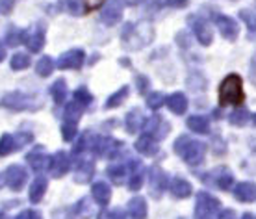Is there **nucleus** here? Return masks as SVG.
Instances as JSON below:
<instances>
[{"label": "nucleus", "instance_id": "nucleus-1", "mask_svg": "<svg viewBox=\"0 0 256 219\" xmlns=\"http://www.w3.org/2000/svg\"><path fill=\"white\" fill-rule=\"evenodd\" d=\"M154 39V28L147 20H140V22H126L122 26L121 41L122 46L126 50H141L143 46L152 43Z\"/></svg>", "mask_w": 256, "mask_h": 219}, {"label": "nucleus", "instance_id": "nucleus-2", "mask_svg": "<svg viewBox=\"0 0 256 219\" xmlns=\"http://www.w3.org/2000/svg\"><path fill=\"white\" fill-rule=\"evenodd\" d=\"M0 108L12 110V112H38L43 108V98L39 93L12 91L0 98Z\"/></svg>", "mask_w": 256, "mask_h": 219}, {"label": "nucleus", "instance_id": "nucleus-3", "mask_svg": "<svg viewBox=\"0 0 256 219\" xmlns=\"http://www.w3.org/2000/svg\"><path fill=\"white\" fill-rule=\"evenodd\" d=\"M218 98H219V106H242L245 102L242 76L236 74V72L226 74L223 78V82L219 84Z\"/></svg>", "mask_w": 256, "mask_h": 219}, {"label": "nucleus", "instance_id": "nucleus-4", "mask_svg": "<svg viewBox=\"0 0 256 219\" xmlns=\"http://www.w3.org/2000/svg\"><path fill=\"white\" fill-rule=\"evenodd\" d=\"M174 152L184 160V164L197 168L206 158V145L198 140H193L190 136H180L173 145Z\"/></svg>", "mask_w": 256, "mask_h": 219}, {"label": "nucleus", "instance_id": "nucleus-5", "mask_svg": "<svg viewBox=\"0 0 256 219\" xmlns=\"http://www.w3.org/2000/svg\"><path fill=\"white\" fill-rule=\"evenodd\" d=\"M219 210H221V200L218 197H214L208 192H198L195 199V218H214L219 214Z\"/></svg>", "mask_w": 256, "mask_h": 219}, {"label": "nucleus", "instance_id": "nucleus-6", "mask_svg": "<svg viewBox=\"0 0 256 219\" xmlns=\"http://www.w3.org/2000/svg\"><path fill=\"white\" fill-rule=\"evenodd\" d=\"M32 134L28 132H19V134H4L0 138V158L4 156H10L12 152H17L22 147L30 145L32 143Z\"/></svg>", "mask_w": 256, "mask_h": 219}, {"label": "nucleus", "instance_id": "nucleus-7", "mask_svg": "<svg viewBox=\"0 0 256 219\" xmlns=\"http://www.w3.org/2000/svg\"><path fill=\"white\" fill-rule=\"evenodd\" d=\"M141 128H143V134L150 136L152 140L164 142L167 138V134L171 132V124H169L162 116H152V117H148V119H145Z\"/></svg>", "mask_w": 256, "mask_h": 219}, {"label": "nucleus", "instance_id": "nucleus-8", "mask_svg": "<svg viewBox=\"0 0 256 219\" xmlns=\"http://www.w3.org/2000/svg\"><path fill=\"white\" fill-rule=\"evenodd\" d=\"M167 186H169V174L160 166H152L148 169V188H150V194L154 199H160Z\"/></svg>", "mask_w": 256, "mask_h": 219}, {"label": "nucleus", "instance_id": "nucleus-9", "mask_svg": "<svg viewBox=\"0 0 256 219\" xmlns=\"http://www.w3.org/2000/svg\"><path fill=\"white\" fill-rule=\"evenodd\" d=\"M212 20H214V24L218 26L219 34L226 41H236L238 36H240V26H238V22L232 17L224 15V13H214Z\"/></svg>", "mask_w": 256, "mask_h": 219}, {"label": "nucleus", "instance_id": "nucleus-10", "mask_svg": "<svg viewBox=\"0 0 256 219\" xmlns=\"http://www.w3.org/2000/svg\"><path fill=\"white\" fill-rule=\"evenodd\" d=\"M188 24L192 28V32L195 34L197 41L202 46H210L212 41H214V32H212L210 24L206 22L204 19H200L198 15H190L188 17Z\"/></svg>", "mask_w": 256, "mask_h": 219}, {"label": "nucleus", "instance_id": "nucleus-11", "mask_svg": "<svg viewBox=\"0 0 256 219\" xmlns=\"http://www.w3.org/2000/svg\"><path fill=\"white\" fill-rule=\"evenodd\" d=\"M84 64H86V52L82 48H70L60 56L56 67L62 71H78L82 69Z\"/></svg>", "mask_w": 256, "mask_h": 219}, {"label": "nucleus", "instance_id": "nucleus-12", "mask_svg": "<svg viewBox=\"0 0 256 219\" xmlns=\"http://www.w3.org/2000/svg\"><path fill=\"white\" fill-rule=\"evenodd\" d=\"M2 178H4V184H6L12 192H20L22 188H24L26 180H28V171H26L22 166H10V168L4 171L2 174Z\"/></svg>", "mask_w": 256, "mask_h": 219}, {"label": "nucleus", "instance_id": "nucleus-13", "mask_svg": "<svg viewBox=\"0 0 256 219\" xmlns=\"http://www.w3.org/2000/svg\"><path fill=\"white\" fill-rule=\"evenodd\" d=\"M200 180H206L208 184H212V186L219 188V190H230L232 184H234V173H232L230 169L226 168H218L214 169V171H210V173L202 174V178Z\"/></svg>", "mask_w": 256, "mask_h": 219}, {"label": "nucleus", "instance_id": "nucleus-14", "mask_svg": "<svg viewBox=\"0 0 256 219\" xmlns=\"http://www.w3.org/2000/svg\"><path fill=\"white\" fill-rule=\"evenodd\" d=\"M122 10H124L122 0H110L100 12V22L106 26H116L122 17Z\"/></svg>", "mask_w": 256, "mask_h": 219}, {"label": "nucleus", "instance_id": "nucleus-15", "mask_svg": "<svg viewBox=\"0 0 256 219\" xmlns=\"http://www.w3.org/2000/svg\"><path fill=\"white\" fill-rule=\"evenodd\" d=\"M70 169V158L65 150H58L56 154L50 156V164H48V171L54 178H60L67 174V171Z\"/></svg>", "mask_w": 256, "mask_h": 219}, {"label": "nucleus", "instance_id": "nucleus-16", "mask_svg": "<svg viewBox=\"0 0 256 219\" xmlns=\"http://www.w3.org/2000/svg\"><path fill=\"white\" fill-rule=\"evenodd\" d=\"M91 197H93V200L98 206L106 208L110 204V200H112V188H110V184H106L104 180L95 182L91 186Z\"/></svg>", "mask_w": 256, "mask_h": 219}, {"label": "nucleus", "instance_id": "nucleus-17", "mask_svg": "<svg viewBox=\"0 0 256 219\" xmlns=\"http://www.w3.org/2000/svg\"><path fill=\"white\" fill-rule=\"evenodd\" d=\"M46 188H48V180H46L43 174H39L34 178V182L30 184V190H28V200L32 202V204H38L43 200L46 194Z\"/></svg>", "mask_w": 256, "mask_h": 219}, {"label": "nucleus", "instance_id": "nucleus-18", "mask_svg": "<svg viewBox=\"0 0 256 219\" xmlns=\"http://www.w3.org/2000/svg\"><path fill=\"white\" fill-rule=\"evenodd\" d=\"M95 174V164L93 160H78L74 166V180L78 184H88Z\"/></svg>", "mask_w": 256, "mask_h": 219}, {"label": "nucleus", "instance_id": "nucleus-19", "mask_svg": "<svg viewBox=\"0 0 256 219\" xmlns=\"http://www.w3.org/2000/svg\"><path fill=\"white\" fill-rule=\"evenodd\" d=\"M232 195H234L240 202H245V204L254 202L256 200V184L254 182H240V184L234 188Z\"/></svg>", "mask_w": 256, "mask_h": 219}, {"label": "nucleus", "instance_id": "nucleus-20", "mask_svg": "<svg viewBox=\"0 0 256 219\" xmlns=\"http://www.w3.org/2000/svg\"><path fill=\"white\" fill-rule=\"evenodd\" d=\"M166 106L169 108V112L171 114H174V116H184L188 112V98L184 93H180V91H176V93H171L169 97L166 98Z\"/></svg>", "mask_w": 256, "mask_h": 219}, {"label": "nucleus", "instance_id": "nucleus-21", "mask_svg": "<svg viewBox=\"0 0 256 219\" xmlns=\"http://www.w3.org/2000/svg\"><path fill=\"white\" fill-rule=\"evenodd\" d=\"M45 39H46V30L45 26L39 22L38 26H36V30H34L30 36H28V39H26V46L30 48V52H41V48L45 46Z\"/></svg>", "mask_w": 256, "mask_h": 219}, {"label": "nucleus", "instance_id": "nucleus-22", "mask_svg": "<svg viewBox=\"0 0 256 219\" xmlns=\"http://www.w3.org/2000/svg\"><path fill=\"white\" fill-rule=\"evenodd\" d=\"M169 190H171V195H173L174 199H188L193 192V186L192 182H188L186 178L174 176L171 184H169Z\"/></svg>", "mask_w": 256, "mask_h": 219}, {"label": "nucleus", "instance_id": "nucleus-23", "mask_svg": "<svg viewBox=\"0 0 256 219\" xmlns=\"http://www.w3.org/2000/svg\"><path fill=\"white\" fill-rule=\"evenodd\" d=\"M145 119H147V117L143 116V112H141L140 108H132L126 114V117H124V128H126V132H130V134L140 132Z\"/></svg>", "mask_w": 256, "mask_h": 219}, {"label": "nucleus", "instance_id": "nucleus-24", "mask_svg": "<svg viewBox=\"0 0 256 219\" xmlns=\"http://www.w3.org/2000/svg\"><path fill=\"white\" fill-rule=\"evenodd\" d=\"M26 160L30 164V168L36 171V173H41V171H45L48 169V164H50V156H46L41 147H38L36 150H32L30 154L26 156Z\"/></svg>", "mask_w": 256, "mask_h": 219}, {"label": "nucleus", "instance_id": "nucleus-25", "mask_svg": "<svg viewBox=\"0 0 256 219\" xmlns=\"http://www.w3.org/2000/svg\"><path fill=\"white\" fill-rule=\"evenodd\" d=\"M134 148L140 152V154H143V156H147V158H150V156H156L158 154V142L156 140H152L150 136H147V134H143L136 142V145H134Z\"/></svg>", "mask_w": 256, "mask_h": 219}, {"label": "nucleus", "instance_id": "nucleus-26", "mask_svg": "<svg viewBox=\"0 0 256 219\" xmlns=\"http://www.w3.org/2000/svg\"><path fill=\"white\" fill-rule=\"evenodd\" d=\"M186 126L195 134H208L210 132V119L204 116H190L186 119Z\"/></svg>", "mask_w": 256, "mask_h": 219}, {"label": "nucleus", "instance_id": "nucleus-27", "mask_svg": "<svg viewBox=\"0 0 256 219\" xmlns=\"http://www.w3.org/2000/svg\"><path fill=\"white\" fill-rule=\"evenodd\" d=\"M128 216L136 219L147 218V200L143 197H132L128 200Z\"/></svg>", "mask_w": 256, "mask_h": 219}, {"label": "nucleus", "instance_id": "nucleus-28", "mask_svg": "<svg viewBox=\"0 0 256 219\" xmlns=\"http://www.w3.org/2000/svg\"><path fill=\"white\" fill-rule=\"evenodd\" d=\"M26 39H28V32L26 30L17 28V26H12L6 32L4 43H6V46H19V45H24Z\"/></svg>", "mask_w": 256, "mask_h": 219}, {"label": "nucleus", "instance_id": "nucleus-29", "mask_svg": "<svg viewBox=\"0 0 256 219\" xmlns=\"http://www.w3.org/2000/svg\"><path fill=\"white\" fill-rule=\"evenodd\" d=\"M84 106L76 100H72V102L65 104V110H64V122H72V124H76L78 119L82 117L84 114Z\"/></svg>", "mask_w": 256, "mask_h": 219}, {"label": "nucleus", "instance_id": "nucleus-30", "mask_svg": "<svg viewBox=\"0 0 256 219\" xmlns=\"http://www.w3.org/2000/svg\"><path fill=\"white\" fill-rule=\"evenodd\" d=\"M106 174H108L112 180L116 182L117 186L119 184H122L124 182V178H126V174H128V166H126V162L124 164H112V166H108V169H106Z\"/></svg>", "mask_w": 256, "mask_h": 219}, {"label": "nucleus", "instance_id": "nucleus-31", "mask_svg": "<svg viewBox=\"0 0 256 219\" xmlns=\"http://www.w3.org/2000/svg\"><path fill=\"white\" fill-rule=\"evenodd\" d=\"M128 93H130V88H128V86H121L116 93H112L108 97V100L104 104V110H114V108H117V106H121L128 98Z\"/></svg>", "mask_w": 256, "mask_h": 219}, {"label": "nucleus", "instance_id": "nucleus-32", "mask_svg": "<svg viewBox=\"0 0 256 219\" xmlns=\"http://www.w3.org/2000/svg\"><path fill=\"white\" fill-rule=\"evenodd\" d=\"M58 10L74 15V17H80L84 13V2L82 0H58Z\"/></svg>", "mask_w": 256, "mask_h": 219}, {"label": "nucleus", "instance_id": "nucleus-33", "mask_svg": "<svg viewBox=\"0 0 256 219\" xmlns=\"http://www.w3.org/2000/svg\"><path fill=\"white\" fill-rule=\"evenodd\" d=\"M50 95L56 104H64L67 98V82L64 78H58L54 84L50 86Z\"/></svg>", "mask_w": 256, "mask_h": 219}, {"label": "nucleus", "instance_id": "nucleus-34", "mask_svg": "<svg viewBox=\"0 0 256 219\" xmlns=\"http://www.w3.org/2000/svg\"><path fill=\"white\" fill-rule=\"evenodd\" d=\"M249 121H250L249 112L244 108H238V106L230 116H228V122H230L232 126H240V128H242V126H245V124H249Z\"/></svg>", "mask_w": 256, "mask_h": 219}, {"label": "nucleus", "instance_id": "nucleus-35", "mask_svg": "<svg viewBox=\"0 0 256 219\" xmlns=\"http://www.w3.org/2000/svg\"><path fill=\"white\" fill-rule=\"evenodd\" d=\"M10 67H12L13 71H24L30 67V56L24 54V52H15L10 60Z\"/></svg>", "mask_w": 256, "mask_h": 219}, {"label": "nucleus", "instance_id": "nucleus-36", "mask_svg": "<svg viewBox=\"0 0 256 219\" xmlns=\"http://www.w3.org/2000/svg\"><path fill=\"white\" fill-rule=\"evenodd\" d=\"M54 67H56V64H54V60L50 58V56H43V58H39L38 65H36V72H38L39 76H50L52 71H54Z\"/></svg>", "mask_w": 256, "mask_h": 219}, {"label": "nucleus", "instance_id": "nucleus-37", "mask_svg": "<svg viewBox=\"0 0 256 219\" xmlns=\"http://www.w3.org/2000/svg\"><path fill=\"white\" fill-rule=\"evenodd\" d=\"M186 84L192 91H204L206 86H208V80H206L200 72H192V74L186 78Z\"/></svg>", "mask_w": 256, "mask_h": 219}, {"label": "nucleus", "instance_id": "nucleus-38", "mask_svg": "<svg viewBox=\"0 0 256 219\" xmlns=\"http://www.w3.org/2000/svg\"><path fill=\"white\" fill-rule=\"evenodd\" d=\"M143 182H145V171L143 169H136L130 173V178H128V190L130 192H140L141 186H143Z\"/></svg>", "mask_w": 256, "mask_h": 219}, {"label": "nucleus", "instance_id": "nucleus-39", "mask_svg": "<svg viewBox=\"0 0 256 219\" xmlns=\"http://www.w3.org/2000/svg\"><path fill=\"white\" fill-rule=\"evenodd\" d=\"M72 100L80 102L84 108H90L91 102H93V95L90 93L88 88H78V90H74V93H72Z\"/></svg>", "mask_w": 256, "mask_h": 219}, {"label": "nucleus", "instance_id": "nucleus-40", "mask_svg": "<svg viewBox=\"0 0 256 219\" xmlns=\"http://www.w3.org/2000/svg\"><path fill=\"white\" fill-rule=\"evenodd\" d=\"M240 19L244 20L247 28H249L250 32H256V10H249V8H244V10H240Z\"/></svg>", "mask_w": 256, "mask_h": 219}, {"label": "nucleus", "instance_id": "nucleus-41", "mask_svg": "<svg viewBox=\"0 0 256 219\" xmlns=\"http://www.w3.org/2000/svg\"><path fill=\"white\" fill-rule=\"evenodd\" d=\"M166 104V97H164V93H160V91H154V93H148L147 97V106L150 110H160L162 106Z\"/></svg>", "mask_w": 256, "mask_h": 219}, {"label": "nucleus", "instance_id": "nucleus-42", "mask_svg": "<svg viewBox=\"0 0 256 219\" xmlns=\"http://www.w3.org/2000/svg\"><path fill=\"white\" fill-rule=\"evenodd\" d=\"M76 136H78L76 124H72V122H64L62 124V138H64V142H74Z\"/></svg>", "mask_w": 256, "mask_h": 219}, {"label": "nucleus", "instance_id": "nucleus-43", "mask_svg": "<svg viewBox=\"0 0 256 219\" xmlns=\"http://www.w3.org/2000/svg\"><path fill=\"white\" fill-rule=\"evenodd\" d=\"M90 210V200L88 199H80L76 202V204H72V206L69 208V216H82V214H86Z\"/></svg>", "mask_w": 256, "mask_h": 219}, {"label": "nucleus", "instance_id": "nucleus-44", "mask_svg": "<svg viewBox=\"0 0 256 219\" xmlns=\"http://www.w3.org/2000/svg\"><path fill=\"white\" fill-rule=\"evenodd\" d=\"M136 86H138V91H140L141 95H145V93L150 90V80H148L145 74H138V76H136Z\"/></svg>", "mask_w": 256, "mask_h": 219}, {"label": "nucleus", "instance_id": "nucleus-45", "mask_svg": "<svg viewBox=\"0 0 256 219\" xmlns=\"http://www.w3.org/2000/svg\"><path fill=\"white\" fill-rule=\"evenodd\" d=\"M174 41H176V43H178L182 48H188V46H192V38H190V34L184 32V30L174 36Z\"/></svg>", "mask_w": 256, "mask_h": 219}, {"label": "nucleus", "instance_id": "nucleus-46", "mask_svg": "<svg viewBox=\"0 0 256 219\" xmlns=\"http://www.w3.org/2000/svg\"><path fill=\"white\" fill-rule=\"evenodd\" d=\"M15 8V0H0V15H10Z\"/></svg>", "mask_w": 256, "mask_h": 219}, {"label": "nucleus", "instance_id": "nucleus-47", "mask_svg": "<svg viewBox=\"0 0 256 219\" xmlns=\"http://www.w3.org/2000/svg\"><path fill=\"white\" fill-rule=\"evenodd\" d=\"M17 219H41V212H38V210H22L20 214H17Z\"/></svg>", "mask_w": 256, "mask_h": 219}, {"label": "nucleus", "instance_id": "nucleus-48", "mask_svg": "<svg viewBox=\"0 0 256 219\" xmlns=\"http://www.w3.org/2000/svg\"><path fill=\"white\" fill-rule=\"evenodd\" d=\"M249 78H250V82L256 86V54L252 56V60H250V64H249Z\"/></svg>", "mask_w": 256, "mask_h": 219}, {"label": "nucleus", "instance_id": "nucleus-49", "mask_svg": "<svg viewBox=\"0 0 256 219\" xmlns=\"http://www.w3.org/2000/svg\"><path fill=\"white\" fill-rule=\"evenodd\" d=\"M188 4H190V0H169V6L176 8V10H182V8H186Z\"/></svg>", "mask_w": 256, "mask_h": 219}, {"label": "nucleus", "instance_id": "nucleus-50", "mask_svg": "<svg viewBox=\"0 0 256 219\" xmlns=\"http://www.w3.org/2000/svg\"><path fill=\"white\" fill-rule=\"evenodd\" d=\"M100 216H106V218H124V214L121 210H114V212H106V214H100Z\"/></svg>", "mask_w": 256, "mask_h": 219}, {"label": "nucleus", "instance_id": "nucleus-51", "mask_svg": "<svg viewBox=\"0 0 256 219\" xmlns=\"http://www.w3.org/2000/svg\"><path fill=\"white\" fill-rule=\"evenodd\" d=\"M219 218H234V210H219Z\"/></svg>", "mask_w": 256, "mask_h": 219}, {"label": "nucleus", "instance_id": "nucleus-52", "mask_svg": "<svg viewBox=\"0 0 256 219\" xmlns=\"http://www.w3.org/2000/svg\"><path fill=\"white\" fill-rule=\"evenodd\" d=\"M6 60V43H2L0 41V64Z\"/></svg>", "mask_w": 256, "mask_h": 219}, {"label": "nucleus", "instance_id": "nucleus-53", "mask_svg": "<svg viewBox=\"0 0 256 219\" xmlns=\"http://www.w3.org/2000/svg\"><path fill=\"white\" fill-rule=\"evenodd\" d=\"M141 2H145V0H122V4L124 6H138Z\"/></svg>", "mask_w": 256, "mask_h": 219}, {"label": "nucleus", "instance_id": "nucleus-54", "mask_svg": "<svg viewBox=\"0 0 256 219\" xmlns=\"http://www.w3.org/2000/svg\"><path fill=\"white\" fill-rule=\"evenodd\" d=\"M104 0H91V4H90V10H93V8H96V6H100Z\"/></svg>", "mask_w": 256, "mask_h": 219}, {"label": "nucleus", "instance_id": "nucleus-55", "mask_svg": "<svg viewBox=\"0 0 256 219\" xmlns=\"http://www.w3.org/2000/svg\"><path fill=\"white\" fill-rule=\"evenodd\" d=\"M250 148H252V152H256V142L250 143Z\"/></svg>", "mask_w": 256, "mask_h": 219}, {"label": "nucleus", "instance_id": "nucleus-56", "mask_svg": "<svg viewBox=\"0 0 256 219\" xmlns=\"http://www.w3.org/2000/svg\"><path fill=\"white\" fill-rule=\"evenodd\" d=\"M250 119H252V122L256 124V114H252V116H250Z\"/></svg>", "mask_w": 256, "mask_h": 219}]
</instances>
